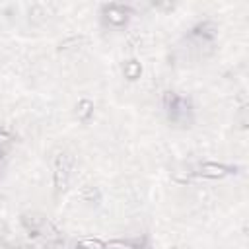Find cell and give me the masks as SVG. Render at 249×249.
Returning <instances> with one entry per match:
<instances>
[{"instance_id": "cell-1", "label": "cell", "mask_w": 249, "mask_h": 249, "mask_svg": "<svg viewBox=\"0 0 249 249\" xmlns=\"http://www.w3.org/2000/svg\"><path fill=\"white\" fill-rule=\"evenodd\" d=\"M21 226L25 228V231L31 237H41L47 241H54L60 239V231L54 228V224L51 220H47L45 216L31 212V214H23L21 216Z\"/></svg>"}, {"instance_id": "cell-2", "label": "cell", "mask_w": 249, "mask_h": 249, "mask_svg": "<svg viewBox=\"0 0 249 249\" xmlns=\"http://www.w3.org/2000/svg\"><path fill=\"white\" fill-rule=\"evenodd\" d=\"M70 169H72V156L68 152H58L53 161V179L56 193H64L70 181Z\"/></svg>"}, {"instance_id": "cell-3", "label": "cell", "mask_w": 249, "mask_h": 249, "mask_svg": "<svg viewBox=\"0 0 249 249\" xmlns=\"http://www.w3.org/2000/svg\"><path fill=\"white\" fill-rule=\"evenodd\" d=\"M165 109H167V117H169L171 123H187L189 121L191 105H189V99H185L183 95L167 91V95H165Z\"/></svg>"}, {"instance_id": "cell-4", "label": "cell", "mask_w": 249, "mask_h": 249, "mask_svg": "<svg viewBox=\"0 0 249 249\" xmlns=\"http://www.w3.org/2000/svg\"><path fill=\"white\" fill-rule=\"evenodd\" d=\"M231 173H235V167L224 165V163H216V161H204V163H200V165L193 171V175H196V177H206V179H222V177L231 175Z\"/></svg>"}, {"instance_id": "cell-5", "label": "cell", "mask_w": 249, "mask_h": 249, "mask_svg": "<svg viewBox=\"0 0 249 249\" xmlns=\"http://www.w3.org/2000/svg\"><path fill=\"white\" fill-rule=\"evenodd\" d=\"M103 18L109 25H115V27H121L126 23L128 19V8L121 6V4H109L103 8Z\"/></svg>"}, {"instance_id": "cell-6", "label": "cell", "mask_w": 249, "mask_h": 249, "mask_svg": "<svg viewBox=\"0 0 249 249\" xmlns=\"http://www.w3.org/2000/svg\"><path fill=\"white\" fill-rule=\"evenodd\" d=\"M105 249H148L146 239L134 237V239H113L105 241Z\"/></svg>"}, {"instance_id": "cell-7", "label": "cell", "mask_w": 249, "mask_h": 249, "mask_svg": "<svg viewBox=\"0 0 249 249\" xmlns=\"http://www.w3.org/2000/svg\"><path fill=\"white\" fill-rule=\"evenodd\" d=\"M76 249H105V241L93 239V237H86V239H80L76 243Z\"/></svg>"}, {"instance_id": "cell-8", "label": "cell", "mask_w": 249, "mask_h": 249, "mask_svg": "<svg viewBox=\"0 0 249 249\" xmlns=\"http://www.w3.org/2000/svg\"><path fill=\"white\" fill-rule=\"evenodd\" d=\"M76 109H78V117H80L82 121H88L89 115L93 113V105H91V101H88V99H82Z\"/></svg>"}, {"instance_id": "cell-9", "label": "cell", "mask_w": 249, "mask_h": 249, "mask_svg": "<svg viewBox=\"0 0 249 249\" xmlns=\"http://www.w3.org/2000/svg\"><path fill=\"white\" fill-rule=\"evenodd\" d=\"M124 74H126L128 80H136V78L140 76V64H138L136 60H128V62L124 64Z\"/></svg>"}, {"instance_id": "cell-10", "label": "cell", "mask_w": 249, "mask_h": 249, "mask_svg": "<svg viewBox=\"0 0 249 249\" xmlns=\"http://www.w3.org/2000/svg\"><path fill=\"white\" fill-rule=\"evenodd\" d=\"M10 146H12V136H10L6 130L0 128V156H2Z\"/></svg>"}]
</instances>
